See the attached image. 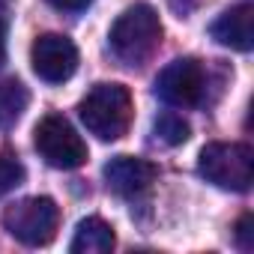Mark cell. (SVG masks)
I'll use <instances>...</instances> for the list:
<instances>
[{"label":"cell","mask_w":254,"mask_h":254,"mask_svg":"<svg viewBox=\"0 0 254 254\" xmlns=\"http://www.w3.org/2000/svg\"><path fill=\"white\" fill-rule=\"evenodd\" d=\"M168 3H171V9H174L180 18H189L191 12H197L200 6H206L209 0H168Z\"/></svg>","instance_id":"obj_15"},{"label":"cell","mask_w":254,"mask_h":254,"mask_svg":"<svg viewBox=\"0 0 254 254\" xmlns=\"http://www.w3.org/2000/svg\"><path fill=\"white\" fill-rule=\"evenodd\" d=\"M3 227L27 248H42L57 236L60 206L51 197H24L3 209Z\"/></svg>","instance_id":"obj_4"},{"label":"cell","mask_w":254,"mask_h":254,"mask_svg":"<svg viewBox=\"0 0 254 254\" xmlns=\"http://www.w3.org/2000/svg\"><path fill=\"white\" fill-rule=\"evenodd\" d=\"M209 90V69L194 57L168 63L156 78V96L174 108H200Z\"/></svg>","instance_id":"obj_6"},{"label":"cell","mask_w":254,"mask_h":254,"mask_svg":"<svg viewBox=\"0 0 254 254\" xmlns=\"http://www.w3.org/2000/svg\"><path fill=\"white\" fill-rule=\"evenodd\" d=\"M93 0H48V6L60 9V12H84Z\"/></svg>","instance_id":"obj_16"},{"label":"cell","mask_w":254,"mask_h":254,"mask_svg":"<svg viewBox=\"0 0 254 254\" xmlns=\"http://www.w3.org/2000/svg\"><path fill=\"white\" fill-rule=\"evenodd\" d=\"M197 174L224 191H248L254 183V150L239 141H212L197 156Z\"/></svg>","instance_id":"obj_3"},{"label":"cell","mask_w":254,"mask_h":254,"mask_svg":"<svg viewBox=\"0 0 254 254\" xmlns=\"http://www.w3.org/2000/svg\"><path fill=\"white\" fill-rule=\"evenodd\" d=\"M114 245H117L114 227L99 215H87L78 221L69 251L72 254H108V251H114Z\"/></svg>","instance_id":"obj_10"},{"label":"cell","mask_w":254,"mask_h":254,"mask_svg":"<svg viewBox=\"0 0 254 254\" xmlns=\"http://www.w3.org/2000/svg\"><path fill=\"white\" fill-rule=\"evenodd\" d=\"M209 36L224 48H233V51H242V54L251 51L254 48V6L251 3L230 6L227 12H221L212 21Z\"/></svg>","instance_id":"obj_9"},{"label":"cell","mask_w":254,"mask_h":254,"mask_svg":"<svg viewBox=\"0 0 254 254\" xmlns=\"http://www.w3.org/2000/svg\"><path fill=\"white\" fill-rule=\"evenodd\" d=\"M30 63L45 84H63L78 69V48L63 33H42L30 48Z\"/></svg>","instance_id":"obj_7"},{"label":"cell","mask_w":254,"mask_h":254,"mask_svg":"<svg viewBox=\"0 0 254 254\" xmlns=\"http://www.w3.org/2000/svg\"><path fill=\"white\" fill-rule=\"evenodd\" d=\"M6 63V21L0 18V66Z\"/></svg>","instance_id":"obj_17"},{"label":"cell","mask_w":254,"mask_h":254,"mask_svg":"<svg viewBox=\"0 0 254 254\" xmlns=\"http://www.w3.org/2000/svg\"><path fill=\"white\" fill-rule=\"evenodd\" d=\"M24 177H27V168L18 159V153L3 147L0 150V197H6L9 191H15L24 183Z\"/></svg>","instance_id":"obj_13"},{"label":"cell","mask_w":254,"mask_h":254,"mask_svg":"<svg viewBox=\"0 0 254 254\" xmlns=\"http://www.w3.org/2000/svg\"><path fill=\"white\" fill-rule=\"evenodd\" d=\"M33 147L45 159V165L60 168V171H75V168H81L87 162L84 138L75 132V126L66 117H60V114H48V117H42L36 123Z\"/></svg>","instance_id":"obj_5"},{"label":"cell","mask_w":254,"mask_h":254,"mask_svg":"<svg viewBox=\"0 0 254 254\" xmlns=\"http://www.w3.org/2000/svg\"><path fill=\"white\" fill-rule=\"evenodd\" d=\"M251 233H254V230H251V215L245 212V215L239 218V224H236V242H239V248H242V251H251V248H254Z\"/></svg>","instance_id":"obj_14"},{"label":"cell","mask_w":254,"mask_h":254,"mask_svg":"<svg viewBox=\"0 0 254 254\" xmlns=\"http://www.w3.org/2000/svg\"><path fill=\"white\" fill-rule=\"evenodd\" d=\"M162 18L150 3H135L129 6L114 24L108 33L111 51L123 66L141 69L144 63L153 60V54L162 45Z\"/></svg>","instance_id":"obj_1"},{"label":"cell","mask_w":254,"mask_h":254,"mask_svg":"<svg viewBox=\"0 0 254 254\" xmlns=\"http://www.w3.org/2000/svg\"><path fill=\"white\" fill-rule=\"evenodd\" d=\"M153 135H156V141H162L165 147H180V144L189 141L191 129H189V123H186L180 114L165 111V114H159L156 123H153Z\"/></svg>","instance_id":"obj_12"},{"label":"cell","mask_w":254,"mask_h":254,"mask_svg":"<svg viewBox=\"0 0 254 254\" xmlns=\"http://www.w3.org/2000/svg\"><path fill=\"white\" fill-rule=\"evenodd\" d=\"M102 177L108 183V189L120 197H141L153 189L156 177H159V168L141 156H114L105 168H102Z\"/></svg>","instance_id":"obj_8"},{"label":"cell","mask_w":254,"mask_h":254,"mask_svg":"<svg viewBox=\"0 0 254 254\" xmlns=\"http://www.w3.org/2000/svg\"><path fill=\"white\" fill-rule=\"evenodd\" d=\"M78 117L99 141H120L135 120V99L129 87L102 81L78 102Z\"/></svg>","instance_id":"obj_2"},{"label":"cell","mask_w":254,"mask_h":254,"mask_svg":"<svg viewBox=\"0 0 254 254\" xmlns=\"http://www.w3.org/2000/svg\"><path fill=\"white\" fill-rule=\"evenodd\" d=\"M27 102H30V93L21 81H15V78L0 81V129H9L12 123H18Z\"/></svg>","instance_id":"obj_11"}]
</instances>
